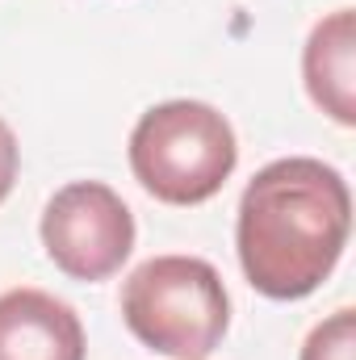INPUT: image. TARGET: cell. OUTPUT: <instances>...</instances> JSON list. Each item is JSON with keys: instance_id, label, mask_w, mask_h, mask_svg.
Segmentation results:
<instances>
[{"instance_id": "cell-1", "label": "cell", "mask_w": 356, "mask_h": 360, "mask_svg": "<svg viewBox=\"0 0 356 360\" xmlns=\"http://www.w3.org/2000/svg\"><path fill=\"white\" fill-rule=\"evenodd\" d=\"M352 231V193L331 164L272 160L239 197L235 248L243 276L272 302L310 297L340 264Z\"/></svg>"}, {"instance_id": "cell-2", "label": "cell", "mask_w": 356, "mask_h": 360, "mask_svg": "<svg viewBox=\"0 0 356 360\" xmlns=\"http://www.w3.org/2000/svg\"><path fill=\"white\" fill-rule=\"evenodd\" d=\"M122 319L160 356L205 360L231 327V297L210 260L151 256L122 285Z\"/></svg>"}, {"instance_id": "cell-3", "label": "cell", "mask_w": 356, "mask_h": 360, "mask_svg": "<svg viewBox=\"0 0 356 360\" xmlns=\"http://www.w3.org/2000/svg\"><path fill=\"white\" fill-rule=\"evenodd\" d=\"M239 164L231 122L205 101H164L130 134V172L164 205L210 201Z\"/></svg>"}, {"instance_id": "cell-4", "label": "cell", "mask_w": 356, "mask_h": 360, "mask_svg": "<svg viewBox=\"0 0 356 360\" xmlns=\"http://www.w3.org/2000/svg\"><path fill=\"white\" fill-rule=\"evenodd\" d=\"M42 248L72 281H105L134 252V214L101 180L63 184L42 210Z\"/></svg>"}, {"instance_id": "cell-5", "label": "cell", "mask_w": 356, "mask_h": 360, "mask_svg": "<svg viewBox=\"0 0 356 360\" xmlns=\"http://www.w3.org/2000/svg\"><path fill=\"white\" fill-rule=\"evenodd\" d=\"M80 314L42 289L0 293V360H84Z\"/></svg>"}, {"instance_id": "cell-6", "label": "cell", "mask_w": 356, "mask_h": 360, "mask_svg": "<svg viewBox=\"0 0 356 360\" xmlns=\"http://www.w3.org/2000/svg\"><path fill=\"white\" fill-rule=\"evenodd\" d=\"M302 76L310 101L340 126L356 122V21L352 8L323 17L302 51Z\"/></svg>"}, {"instance_id": "cell-7", "label": "cell", "mask_w": 356, "mask_h": 360, "mask_svg": "<svg viewBox=\"0 0 356 360\" xmlns=\"http://www.w3.org/2000/svg\"><path fill=\"white\" fill-rule=\"evenodd\" d=\"M302 360H356V314L344 306L331 319H323L306 344H302Z\"/></svg>"}, {"instance_id": "cell-8", "label": "cell", "mask_w": 356, "mask_h": 360, "mask_svg": "<svg viewBox=\"0 0 356 360\" xmlns=\"http://www.w3.org/2000/svg\"><path fill=\"white\" fill-rule=\"evenodd\" d=\"M17 164H21V151H17V139L8 130V122L0 117V201L13 193L17 184Z\"/></svg>"}]
</instances>
